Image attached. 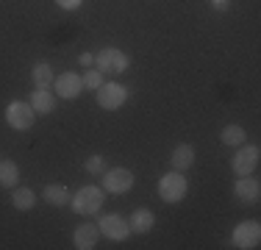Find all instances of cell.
Instances as JSON below:
<instances>
[{
  "label": "cell",
  "instance_id": "obj_1",
  "mask_svg": "<svg viewBox=\"0 0 261 250\" xmlns=\"http://www.w3.org/2000/svg\"><path fill=\"white\" fill-rule=\"evenodd\" d=\"M103 200H106L103 186L86 184V186H81L75 195H70V209L81 217H89V214H97V211H100Z\"/></svg>",
  "mask_w": 261,
  "mask_h": 250
},
{
  "label": "cell",
  "instance_id": "obj_2",
  "mask_svg": "<svg viewBox=\"0 0 261 250\" xmlns=\"http://www.w3.org/2000/svg\"><path fill=\"white\" fill-rule=\"evenodd\" d=\"M95 67L103 75H122L130 67V59L120 47H103L100 53L95 56Z\"/></svg>",
  "mask_w": 261,
  "mask_h": 250
},
{
  "label": "cell",
  "instance_id": "obj_3",
  "mask_svg": "<svg viewBox=\"0 0 261 250\" xmlns=\"http://www.w3.org/2000/svg\"><path fill=\"white\" fill-rule=\"evenodd\" d=\"M186 192H189V184H186L184 172L172 170L167 175H161L159 181V197L164 200V203H181L186 197Z\"/></svg>",
  "mask_w": 261,
  "mask_h": 250
},
{
  "label": "cell",
  "instance_id": "obj_4",
  "mask_svg": "<svg viewBox=\"0 0 261 250\" xmlns=\"http://www.w3.org/2000/svg\"><path fill=\"white\" fill-rule=\"evenodd\" d=\"M6 122L14 131H28L31 125L36 122V111L31 109L28 100H11V103L6 106Z\"/></svg>",
  "mask_w": 261,
  "mask_h": 250
},
{
  "label": "cell",
  "instance_id": "obj_5",
  "mask_svg": "<svg viewBox=\"0 0 261 250\" xmlns=\"http://www.w3.org/2000/svg\"><path fill=\"white\" fill-rule=\"evenodd\" d=\"M258 156H261V150L256 145H247V142H245V145L236 147V153H233V159H231V170L236 172V178H245V175L256 172Z\"/></svg>",
  "mask_w": 261,
  "mask_h": 250
},
{
  "label": "cell",
  "instance_id": "obj_6",
  "mask_svg": "<svg viewBox=\"0 0 261 250\" xmlns=\"http://www.w3.org/2000/svg\"><path fill=\"white\" fill-rule=\"evenodd\" d=\"M136 178L134 172L125 170V167H114V170L103 172V192L106 195H125V192L134 189Z\"/></svg>",
  "mask_w": 261,
  "mask_h": 250
},
{
  "label": "cell",
  "instance_id": "obj_7",
  "mask_svg": "<svg viewBox=\"0 0 261 250\" xmlns=\"http://www.w3.org/2000/svg\"><path fill=\"white\" fill-rule=\"evenodd\" d=\"M231 239H233V247H239V250H256L261 245V225L256 220L239 222L233 228Z\"/></svg>",
  "mask_w": 261,
  "mask_h": 250
},
{
  "label": "cell",
  "instance_id": "obj_8",
  "mask_svg": "<svg viewBox=\"0 0 261 250\" xmlns=\"http://www.w3.org/2000/svg\"><path fill=\"white\" fill-rule=\"evenodd\" d=\"M128 100V89L122 84H117V81H109V84H100V89H97V106L106 111H117L122 109Z\"/></svg>",
  "mask_w": 261,
  "mask_h": 250
},
{
  "label": "cell",
  "instance_id": "obj_9",
  "mask_svg": "<svg viewBox=\"0 0 261 250\" xmlns=\"http://www.w3.org/2000/svg\"><path fill=\"white\" fill-rule=\"evenodd\" d=\"M97 228H100V234L111 242H125L130 236V225H128L125 217H120V214H103L100 220H97Z\"/></svg>",
  "mask_w": 261,
  "mask_h": 250
},
{
  "label": "cell",
  "instance_id": "obj_10",
  "mask_svg": "<svg viewBox=\"0 0 261 250\" xmlns=\"http://www.w3.org/2000/svg\"><path fill=\"white\" fill-rule=\"evenodd\" d=\"M53 89L59 97L64 100H75L81 92H84V84H81V75L78 72H61L53 78Z\"/></svg>",
  "mask_w": 261,
  "mask_h": 250
},
{
  "label": "cell",
  "instance_id": "obj_11",
  "mask_svg": "<svg viewBox=\"0 0 261 250\" xmlns=\"http://www.w3.org/2000/svg\"><path fill=\"white\" fill-rule=\"evenodd\" d=\"M97 239H100L97 222H81L75 228V234H72V245H75L78 250H92L97 245Z\"/></svg>",
  "mask_w": 261,
  "mask_h": 250
},
{
  "label": "cell",
  "instance_id": "obj_12",
  "mask_svg": "<svg viewBox=\"0 0 261 250\" xmlns=\"http://www.w3.org/2000/svg\"><path fill=\"white\" fill-rule=\"evenodd\" d=\"M233 195L242 200V203H258L261 197V184L253 175H245V178H236L233 184Z\"/></svg>",
  "mask_w": 261,
  "mask_h": 250
},
{
  "label": "cell",
  "instance_id": "obj_13",
  "mask_svg": "<svg viewBox=\"0 0 261 250\" xmlns=\"http://www.w3.org/2000/svg\"><path fill=\"white\" fill-rule=\"evenodd\" d=\"M28 103H31V109H34L36 114H50V111H56V95L47 89V86H36V89L31 92Z\"/></svg>",
  "mask_w": 261,
  "mask_h": 250
},
{
  "label": "cell",
  "instance_id": "obj_14",
  "mask_svg": "<svg viewBox=\"0 0 261 250\" xmlns=\"http://www.w3.org/2000/svg\"><path fill=\"white\" fill-rule=\"evenodd\" d=\"M128 225H130V234H150L153 225H156V214H153L150 209H145V206H142V209H134Z\"/></svg>",
  "mask_w": 261,
  "mask_h": 250
},
{
  "label": "cell",
  "instance_id": "obj_15",
  "mask_svg": "<svg viewBox=\"0 0 261 250\" xmlns=\"http://www.w3.org/2000/svg\"><path fill=\"white\" fill-rule=\"evenodd\" d=\"M20 184V164L11 159H0V189H14Z\"/></svg>",
  "mask_w": 261,
  "mask_h": 250
},
{
  "label": "cell",
  "instance_id": "obj_16",
  "mask_svg": "<svg viewBox=\"0 0 261 250\" xmlns=\"http://www.w3.org/2000/svg\"><path fill=\"white\" fill-rule=\"evenodd\" d=\"M170 164H172V170H178V172L189 170V167L195 164V147L192 145H178L170 156Z\"/></svg>",
  "mask_w": 261,
  "mask_h": 250
},
{
  "label": "cell",
  "instance_id": "obj_17",
  "mask_svg": "<svg viewBox=\"0 0 261 250\" xmlns=\"http://www.w3.org/2000/svg\"><path fill=\"white\" fill-rule=\"evenodd\" d=\"M36 203V195L34 189H28V186H14V192H11V206H14L17 211H31Z\"/></svg>",
  "mask_w": 261,
  "mask_h": 250
},
{
  "label": "cell",
  "instance_id": "obj_18",
  "mask_svg": "<svg viewBox=\"0 0 261 250\" xmlns=\"http://www.w3.org/2000/svg\"><path fill=\"white\" fill-rule=\"evenodd\" d=\"M45 200L56 209H64L67 203H70V192H67L64 184H47L45 186Z\"/></svg>",
  "mask_w": 261,
  "mask_h": 250
},
{
  "label": "cell",
  "instance_id": "obj_19",
  "mask_svg": "<svg viewBox=\"0 0 261 250\" xmlns=\"http://www.w3.org/2000/svg\"><path fill=\"white\" fill-rule=\"evenodd\" d=\"M220 139H222V145H228V147H239V145L247 142V134H245L242 125H225L222 134H220Z\"/></svg>",
  "mask_w": 261,
  "mask_h": 250
},
{
  "label": "cell",
  "instance_id": "obj_20",
  "mask_svg": "<svg viewBox=\"0 0 261 250\" xmlns=\"http://www.w3.org/2000/svg\"><path fill=\"white\" fill-rule=\"evenodd\" d=\"M53 70L47 61H39V64H34V70H31V81H34V86H47L50 89L53 86Z\"/></svg>",
  "mask_w": 261,
  "mask_h": 250
},
{
  "label": "cell",
  "instance_id": "obj_21",
  "mask_svg": "<svg viewBox=\"0 0 261 250\" xmlns=\"http://www.w3.org/2000/svg\"><path fill=\"white\" fill-rule=\"evenodd\" d=\"M81 84H84V89H100V84H103V72L100 70H97V67H95V70H86L84 75H81Z\"/></svg>",
  "mask_w": 261,
  "mask_h": 250
},
{
  "label": "cell",
  "instance_id": "obj_22",
  "mask_svg": "<svg viewBox=\"0 0 261 250\" xmlns=\"http://www.w3.org/2000/svg\"><path fill=\"white\" fill-rule=\"evenodd\" d=\"M86 172L89 175H103L106 172V159L103 156H89V159H86Z\"/></svg>",
  "mask_w": 261,
  "mask_h": 250
},
{
  "label": "cell",
  "instance_id": "obj_23",
  "mask_svg": "<svg viewBox=\"0 0 261 250\" xmlns=\"http://www.w3.org/2000/svg\"><path fill=\"white\" fill-rule=\"evenodd\" d=\"M56 3H59V9H64V11H75V9H81L84 0H56Z\"/></svg>",
  "mask_w": 261,
  "mask_h": 250
},
{
  "label": "cell",
  "instance_id": "obj_24",
  "mask_svg": "<svg viewBox=\"0 0 261 250\" xmlns=\"http://www.w3.org/2000/svg\"><path fill=\"white\" fill-rule=\"evenodd\" d=\"M228 6H231V0H211V9L214 11H228Z\"/></svg>",
  "mask_w": 261,
  "mask_h": 250
},
{
  "label": "cell",
  "instance_id": "obj_25",
  "mask_svg": "<svg viewBox=\"0 0 261 250\" xmlns=\"http://www.w3.org/2000/svg\"><path fill=\"white\" fill-rule=\"evenodd\" d=\"M78 61L86 67V70H89V67L95 64V56H92V53H81V56H78Z\"/></svg>",
  "mask_w": 261,
  "mask_h": 250
}]
</instances>
